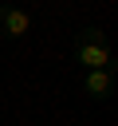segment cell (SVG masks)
<instances>
[{
  "instance_id": "3",
  "label": "cell",
  "mask_w": 118,
  "mask_h": 126,
  "mask_svg": "<svg viewBox=\"0 0 118 126\" xmlns=\"http://www.w3.org/2000/svg\"><path fill=\"white\" fill-rule=\"evenodd\" d=\"M83 91H87V98H94V102L110 98V91H114V67L87 71V75H83Z\"/></svg>"
},
{
  "instance_id": "1",
  "label": "cell",
  "mask_w": 118,
  "mask_h": 126,
  "mask_svg": "<svg viewBox=\"0 0 118 126\" xmlns=\"http://www.w3.org/2000/svg\"><path fill=\"white\" fill-rule=\"evenodd\" d=\"M75 63H83V71H98V67H114L110 55V39L102 28H83L75 35Z\"/></svg>"
},
{
  "instance_id": "2",
  "label": "cell",
  "mask_w": 118,
  "mask_h": 126,
  "mask_svg": "<svg viewBox=\"0 0 118 126\" xmlns=\"http://www.w3.org/2000/svg\"><path fill=\"white\" fill-rule=\"evenodd\" d=\"M31 32V12L16 8V4H0V39L4 43H16Z\"/></svg>"
}]
</instances>
